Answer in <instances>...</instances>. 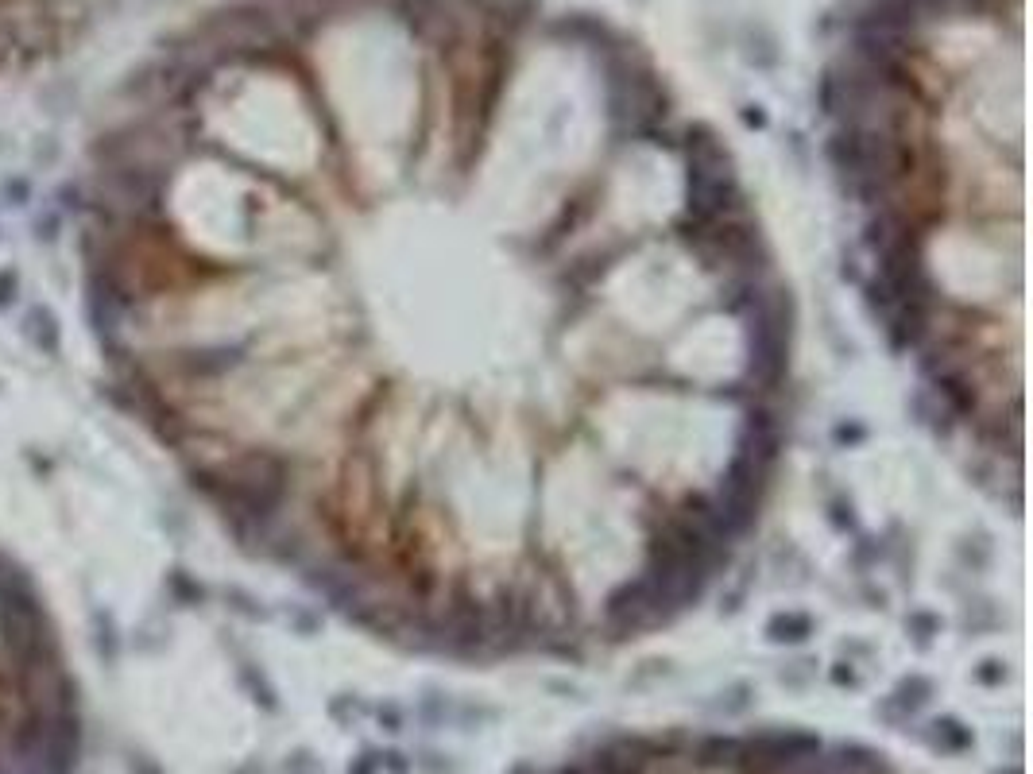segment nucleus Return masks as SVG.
Wrapping results in <instances>:
<instances>
[{
    "instance_id": "5",
    "label": "nucleus",
    "mask_w": 1033,
    "mask_h": 774,
    "mask_svg": "<svg viewBox=\"0 0 1033 774\" xmlns=\"http://www.w3.org/2000/svg\"><path fill=\"white\" fill-rule=\"evenodd\" d=\"M739 740L732 736H709V740H701L697 747V763L705 767V771H716V767H728V763H736L739 759Z\"/></svg>"
},
{
    "instance_id": "10",
    "label": "nucleus",
    "mask_w": 1033,
    "mask_h": 774,
    "mask_svg": "<svg viewBox=\"0 0 1033 774\" xmlns=\"http://www.w3.org/2000/svg\"><path fill=\"white\" fill-rule=\"evenodd\" d=\"M349 774H380V755H376V751L360 755L353 767H349Z\"/></svg>"
},
{
    "instance_id": "9",
    "label": "nucleus",
    "mask_w": 1033,
    "mask_h": 774,
    "mask_svg": "<svg viewBox=\"0 0 1033 774\" xmlns=\"http://www.w3.org/2000/svg\"><path fill=\"white\" fill-rule=\"evenodd\" d=\"M975 678H979V682H983V685H999V682H1003V678H1006L1003 662H983V666H979V674H975Z\"/></svg>"
},
{
    "instance_id": "2",
    "label": "nucleus",
    "mask_w": 1033,
    "mask_h": 774,
    "mask_svg": "<svg viewBox=\"0 0 1033 774\" xmlns=\"http://www.w3.org/2000/svg\"><path fill=\"white\" fill-rule=\"evenodd\" d=\"M763 477H767V469H759L743 453H736V461L728 465V473L720 480V492H716V515H720V527L728 531V538L743 535L755 523Z\"/></svg>"
},
{
    "instance_id": "8",
    "label": "nucleus",
    "mask_w": 1033,
    "mask_h": 774,
    "mask_svg": "<svg viewBox=\"0 0 1033 774\" xmlns=\"http://www.w3.org/2000/svg\"><path fill=\"white\" fill-rule=\"evenodd\" d=\"M411 771V763L399 755V751H384L380 755V774H407Z\"/></svg>"
},
{
    "instance_id": "6",
    "label": "nucleus",
    "mask_w": 1033,
    "mask_h": 774,
    "mask_svg": "<svg viewBox=\"0 0 1033 774\" xmlns=\"http://www.w3.org/2000/svg\"><path fill=\"white\" fill-rule=\"evenodd\" d=\"M933 747H941V751H948V755L968 751V747H972V728H964L960 720L945 716V720H937V724H933Z\"/></svg>"
},
{
    "instance_id": "4",
    "label": "nucleus",
    "mask_w": 1033,
    "mask_h": 774,
    "mask_svg": "<svg viewBox=\"0 0 1033 774\" xmlns=\"http://www.w3.org/2000/svg\"><path fill=\"white\" fill-rule=\"evenodd\" d=\"M813 755H821V740L813 732H797V728L763 732L747 744V751L739 747V759H755V767H770V771H797Z\"/></svg>"
},
{
    "instance_id": "3",
    "label": "nucleus",
    "mask_w": 1033,
    "mask_h": 774,
    "mask_svg": "<svg viewBox=\"0 0 1033 774\" xmlns=\"http://www.w3.org/2000/svg\"><path fill=\"white\" fill-rule=\"evenodd\" d=\"M608 620L616 631H643V627L658 624V620H670V608L666 600L658 596V589L650 585V577H635L627 581L623 589L608 596Z\"/></svg>"
},
{
    "instance_id": "11",
    "label": "nucleus",
    "mask_w": 1033,
    "mask_h": 774,
    "mask_svg": "<svg viewBox=\"0 0 1033 774\" xmlns=\"http://www.w3.org/2000/svg\"><path fill=\"white\" fill-rule=\"evenodd\" d=\"M380 716H387V732H399V713L387 705V709H380Z\"/></svg>"
},
{
    "instance_id": "7",
    "label": "nucleus",
    "mask_w": 1033,
    "mask_h": 774,
    "mask_svg": "<svg viewBox=\"0 0 1033 774\" xmlns=\"http://www.w3.org/2000/svg\"><path fill=\"white\" fill-rule=\"evenodd\" d=\"M767 631H770V639H774V643H801V639H809V635H813V620L790 612V616H774Z\"/></svg>"
},
{
    "instance_id": "1",
    "label": "nucleus",
    "mask_w": 1033,
    "mask_h": 774,
    "mask_svg": "<svg viewBox=\"0 0 1033 774\" xmlns=\"http://www.w3.org/2000/svg\"><path fill=\"white\" fill-rule=\"evenodd\" d=\"M70 736L74 693L55 620L0 550V774H62Z\"/></svg>"
}]
</instances>
